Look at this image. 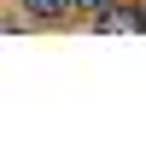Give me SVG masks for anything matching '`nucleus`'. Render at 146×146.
<instances>
[{
    "mask_svg": "<svg viewBox=\"0 0 146 146\" xmlns=\"http://www.w3.org/2000/svg\"><path fill=\"white\" fill-rule=\"evenodd\" d=\"M82 23H88L94 35H146V18H140V0H111V6L88 12Z\"/></svg>",
    "mask_w": 146,
    "mask_h": 146,
    "instance_id": "f257e3e1",
    "label": "nucleus"
},
{
    "mask_svg": "<svg viewBox=\"0 0 146 146\" xmlns=\"http://www.w3.org/2000/svg\"><path fill=\"white\" fill-rule=\"evenodd\" d=\"M100 6H111V0H76V12L88 18V12H100Z\"/></svg>",
    "mask_w": 146,
    "mask_h": 146,
    "instance_id": "f03ea898",
    "label": "nucleus"
},
{
    "mask_svg": "<svg viewBox=\"0 0 146 146\" xmlns=\"http://www.w3.org/2000/svg\"><path fill=\"white\" fill-rule=\"evenodd\" d=\"M140 18H146V0H140Z\"/></svg>",
    "mask_w": 146,
    "mask_h": 146,
    "instance_id": "7ed1b4c3",
    "label": "nucleus"
}]
</instances>
